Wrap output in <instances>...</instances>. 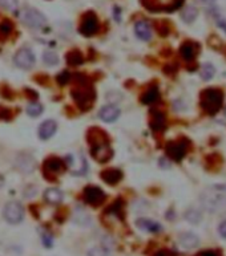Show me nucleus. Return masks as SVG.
Segmentation results:
<instances>
[{"instance_id":"1a4fd4ad","label":"nucleus","mask_w":226,"mask_h":256,"mask_svg":"<svg viewBox=\"0 0 226 256\" xmlns=\"http://www.w3.org/2000/svg\"><path fill=\"white\" fill-rule=\"evenodd\" d=\"M167 154L169 158H172L173 161H181V159L185 157L186 154V150H188V144L186 141H173L169 142L167 145Z\"/></svg>"},{"instance_id":"ddd939ff","label":"nucleus","mask_w":226,"mask_h":256,"mask_svg":"<svg viewBox=\"0 0 226 256\" xmlns=\"http://www.w3.org/2000/svg\"><path fill=\"white\" fill-rule=\"evenodd\" d=\"M135 32H136L137 37L144 41H148L152 37V28H150L149 23L145 20H138L135 24Z\"/></svg>"},{"instance_id":"2eb2a0df","label":"nucleus","mask_w":226,"mask_h":256,"mask_svg":"<svg viewBox=\"0 0 226 256\" xmlns=\"http://www.w3.org/2000/svg\"><path fill=\"white\" fill-rule=\"evenodd\" d=\"M179 242L181 244V247L186 248V250H190V248H196L200 243V239L197 238L196 235L192 234V232H185V234H181L179 238Z\"/></svg>"},{"instance_id":"dca6fc26","label":"nucleus","mask_w":226,"mask_h":256,"mask_svg":"<svg viewBox=\"0 0 226 256\" xmlns=\"http://www.w3.org/2000/svg\"><path fill=\"white\" fill-rule=\"evenodd\" d=\"M180 53L182 56V59L185 61H192L197 55V45L194 43H183L180 48Z\"/></svg>"},{"instance_id":"f03ea898","label":"nucleus","mask_w":226,"mask_h":256,"mask_svg":"<svg viewBox=\"0 0 226 256\" xmlns=\"http://www.w3.org/2000/svg\"><path fill=\"white\" fill-rule=\"evenodd\" d=\"M201 205L205 210L213 214L226 213V196L213 191H206L201 195Z\"/></svg>"},{"instance_id":"423d86ee","label":"nucleus","mask_w":226,"mask_h":256,"mask_svg":"<svg viewBox=\"0 0 226 256\" xmlns=\"http://www.w3.org/2000/svg\"><path fill=\"white\" fill-rule=\"evenodd\" d=\"M4 219L11 224H17L23 220L24 217V210L23 206L19 202H8L4 206V211H3Z\"/></svg>"},{"instance_id":"4c0bfd02","label":"nucleus","mask_w":226,"mask_h":256,"mask_svg":"<svg viewBox=\"0 0 226 256\" xmlns=\"http://www.w3.org/2000/svg\"><path fill=\"white\" fill-rule=\"evenodd\" d=\"M201 1H202L204 4H208V5H212L216 3V0H201Z\"/></svg>"},{"instance_id":"20e7f679","label":"nucleus","mask_w":226,"mask_h":256,"mask_svg":"<svg viewBox=\"0 0 226 256\" xmlns=\"http://www.w3.org/2000/svg\"><path fill=\"white\" fill-rule=\"evenodd\" d=\"M183 0H141V3L144 4L145 8L154 12H160V11H175L182 4Z\"/></svg>"},{"instance_id":"ea45409f","label":"nucleus","mask_w":226,"mask_h":256,"mask_svg":"<svg viewBox=\"0 0 226 256\" xmlns=\"http://www.w3.org/2000/svg\"><path fill=\"white\" fill-rule=\"evenodd\" d=\"M225 114H226V110H225Z\"/></svg>"},{"instance_id":"7c9ffc66","label":"nucleus","mask_w":226,"mask_h":256,"mask_svg":"<svg viewBox=\"0 0 226 256\" xmlns=\"http://www.w3.org/2000/svg\"><path fill=\"white\" fill-rule=\"evenodd\" d=\"M88 256H109V252L102 247H93L90 250Z\"/></svg>"},{"instance_id":"b1692460","label":"nucleus","mask_w":226,"mask_h":256,"mask_svg":"<svg viewBox=\"0 0 226 256\" xmlns=\"http://www.w3.org/2000/svg\"><path fill=\"white\" fill-rule=\"evenodd\" d=\"M214 73H216V69L212 64H204L202 65V68L200 71V74L201 77L204 78L205 81H208V80H212L214 76Z\"/></svg>"},{"instance_id":"4be33fe9","label":"nucleus","mask_w":226,"mask_h":256,"mask_svg":"<svg viewBox=\"0 0 226 256\" xmlns=\"http://www.w3.org/2000/svg\"><path fill=\"white\" fill-rule=\"evenodd\" d=\"M44 198H45V201L48 203H51V205H57L60 202L63 201V192L60 191L59 188H48L47 191L44 192Z\"/></svg>"},{"instance_id":"72a5a7b5","label":"nucleus","mask_w":226,"mask_h":256,"mask_svg":"<svg viewBox=\"0 0 226 256\" xmlns=\"http://www.w3.org/2000/svg\"><path fill=\"white\" fill-rule=\"evenodd\" d=\"M218 232H220V235H221L224 239H226V220H224V222L218 226Z\"/></svg>"},{"instance_id":"4468645a","label":"nucleus","mask_w":226,"mask_h":256,"mask_svg":"<svg viewBox=\"0 0 226 256\" xmlns=\"http://www.w3.org/2000/svg\"><path fill=\"white\" fill-rule=\"evenodd\" d=\"M56 130H57V125H56L55 121L47 120L40 125V128H39V136H40L42 140H48V138H51L55 134Z\"/></svg>"},{"instance_id":"c85d7f7f","label":"nucleus","mask_w":226,"mask_h":256,"mask_svg":"<svg viewBox=\"0 0 226 256\" xmlns=\"http://www.w3.org/2000/svg\"><path fill=\"white\" fill-rule=\"evenodd\" d=\"M197 17V9L194 8V7H188V8H185L183 9V12H182V19L185 20L186 23H192L194 19Z\"/></svg>"},{"instance_id":"0eeeda50","label":"nucleus","mask_w":226,"mask_h":256,"mask_svg":"<svg viewBox=\"0 0 226 256\" xmlns=\"http://www.w3.org/2000/svg\"><path fill=\"white\" fill-rule=\"evenodd\" d=\"M81 35L84 36H93L94 34H97L98 31V20L97 16L93 12H88L83 16L81 20L80 28H79Z\"/></svg>"},{"instance_id":"a878e982","label":"nucleus","mask_w":226,"mask_h":256,"mask_svg":"<svg viewBox=\"0 0 226 256\" xmlns=\"http://www.w3.org/2000/svg\"><path fill=\"white\" fill-rule=\"evenodd\" d=\"M185 219L188 220V222L193 223V224H197V223L201 222V219H202V215H201L200 211H197V210H189L185 213Z\"/></svg>"},{"instance_id":"2f4dec72","label":"nucleus","mask_w":226,"mask_h":256,"mask_svg":"<svg viewBox=\"0 0 226 256\" xmlns=\"http://www.w3.org/2000/svg\"><path fill=\"white\" fill-rule=\"evenodd\" d=\"M69 78H71V76H69V73L65 71V72L60 73L59 77H57V81H59L60 85H64V84H67V82L69 81Z\"/></svg>"},{"instance_id":"f257e3e1","label":"nucleus","mask_w":226,"mask_h":256,"mask_svg":"<svg viewBox=\"0 0 226 256\" xmlns=\"http://www.w3.org/2000/svg\"><path fill=\"white\" fill-rule=\"evenodd\" d=\"M222 103H224V93L220 89L209 88L205 89L201 94V108L210 115H214L220 111Z\"/></svg>"},{"instance_id":"c756f323","label":"nucleus","mask_w":226,"mask_h":256,"mask_svg":"<svg viewBox=\"0 0 226 256\" xmlns=\"http://www.w3.org/2000/svg\"><path fill=\"white\" fill-rule=\"evenodd\" d=\"M0 5L4 7L9 11H16L17 9V0H0Z\"/></svg>"},{"instance_id":"5701e85b","label":"nucleus","mask_w":226,"mask_h":256,"mask_svg":"<svg viewBox=\"0 0 226 256\" xmlns=\"http://www.w3.org/2000/svg\"><path fill=\"white\" fill-rule=\"evenodd\" d=\"M158 97H160V93H158L157 86H150L149 89L142 94L141 101H142V104H145V105H150V104L156 103L158 100Z\"/></svg>"},{"instance_id":"6e6552de","label":"nucleus","mask_w":226,"mask_h":256,"mask_svg":"<svg viewBox=\"0 0 226 256\" xmlns=\"http://www.w3.org/2000/svg\"><path fill=\"white\" fill-rule=\"evenodd\" d=\"M13 63L17 68L30 69L35 64V56L28 48H22L16 52V55L13 57Z\"/></svg>"},{"instance_id":"f8f14e48","label":"nucleus","mask_w":226,"mask_h":256,"mask_svg":"<svg viewBox=\"0 0 226 256\" xmlns=\"http://www.w3.org/2000/svg\"><path fill=\"white\" fill-rule=\"evenodd\" d=\"M120 109L116 105H105L101 108V110L98 111V117L101 118L104 122H113L119 118Z\"/></svg>"},{"instance_id":"58836bf2","label":"nucleus","mask_w":226,"mask_h":256,"mask_svg":"<svg viewBox=\"0 0 226 256\" xmlns=\"http://www.w3.org/2000/svg\"><path fill=\"white\" fill-rule=\"evenodd\" d=\"M3 183H4V178H3V177L0 175V186H1Z\"/></svg>"},{"instance_id":"9b49d317","label":"nucleus","mask_w":226,"mask_h":256,"mask_svg":"<svg viewBox=\"0 0 226 256\" xmlns=\"http://www.w3.org/2000/svg\"><path fill=\"white\" fill-rule=\"evenodd\" d=\"M93 90L87 89V86H83V88H76L73 89V98L76 100L80 107L88 108L93 100Z\"/></svg>"},{"instance_id":"7ed1b4c3","label":"nucleus","mask_w":226,"mask_h":256,"mask_svg":"<svg viewBox=\"0 0 226 256\" xmlns=\"http://www.w3.org/2000/svg\"><path fill=\"white\" fill-rule=\"evenodd\" d=\"M94 140H96V142H90L92 155L100 162H105V161L111 158L112 155V150L109 147L107 138L102 134V136H94Z\"/></svg>"},{"instance_id":"39448f33","label":"nucleus","mask_w":226,"mask_h":256,"mask_svg":"<svg viewBox=\"0 0 226 256\" xmlns=\"http://www.w3.org/2000/svg\"><path fill=\"white\" fill-rule=\"evenodd\" d=\"M20 17H22L23 23L26 26L31 27V28H40V27H43L45 24V22H47L43 13L39 12L38 9L35 8L23 9Z\"/></svg>"},{"instance_id":"473e14b6","label":"nucleus","mask_w":226,"mask_h":256,"mask_svg":"<svg viewBox=\"0 0 226 256\" xmlns=\"http://www.w3.org/2000/svg\"><path fill=\"white\" fill-rule=\"evenodd\" d=\"M12 31V26L9 24V22H4L0 24V32L4 35H8Z\"/></svg>"},{"instance_id":"f704fd0d","label":"nucleus","mask_w":226,"mask_h":256,"mask_svg":"<svg viewBox=\"0 0 226 256\" xmlns=\"http://www.w3.org/2000/svg\"><path fill=\"white\" fill-rule=\"evenodd\" d=\"M43 244H45L47 247L52 246V236L51 235H43Z\"/></svg>"},{"instance_id":"6ab92c4d","label":"nucleus","mask_w":226,"mask_h":256,"mask_svg":"<svg viewBox=\"0 0 226 256\" xmlns=\"http://www.w3.org/2000/svg\"><path fill=\"white\" fill-rule=\"evenodd\" d=\"M137 227H140L141 230H145L148 232H160L162 230V227L160 223L150 220V219H138L137 220Z\"/></svg>"},{"instance_id":"e433bc0d","label":"nucleus","mask_w":226,"mask_h":256,"mask_svg":"<svg viewBox=\"0 0 226 256\" xmlns=\"http://www.w3.org/2000/svg\"><path fill=\"white\" fill-rule=\"evenodd\" d=\"M196 256H218L214 251H202L200 254H197Z\"/></svg>"},{"instance_id":"412c9836","label":"nucleus","mask_w":226,"mask_h":256,"mask_svg":"<svg viewBox=\"0 0 226 256\" xmlns=\"http://www.w3.org/2000/svg\"><path fill=\"white\" fill-rule=\"evenodd\" d=\"M16 166L24 173H31L35 169V161L30 155H20L16 161Z\"/></svg>"},{"instance_id":"f3484780","label":"nucleus","mask_w":226,"mask_h":256,"mask_svg":"<svg viewBox=\"0 0 226 256\" xmlns=\"http://www.w3.org/2000/svg\"><path fill=\"white\" fill-rule=\"evenodd\" d=\"M165 115L162 114L161 111H153L152 117H150V128L153 129L154 132H161L165 129Z\"/></svg>"},{"instance_id":"bb28decb","label":"nucleus","mask_w":226,"mask_h":256,"mask_svg":"<svg viewBox=\"0 0 226 256\" xmlns=\"http://www.w3.org/2000/svg\"><path fill=\"white\" fill-rule=\"evenodd\" d=\"M43 61L47 65L52 67V65H56L57 63H59V57H57V55H56L55 52L47 51V52H44Z\"/></svg>"},{"instance_id":"c9c22d12","label":"nucleus","mask_w":226,"mask_h":256,"mask_svg":"<svg viewBox=\"0 0 226 256\" xmlns=\"http://www.w3.org/2000/svg\"><path fill=\"white\" fill-rule=\"evenodd\" d=\"M217 24L220 27H221L222 30H224L226 32V22H225V20H224V19H222V17L217 16Z\"/></svg>"},{"instance_id":"393cba45","label":"nucleus","mask_w":226,"mask_h":256,"mask_svg":"<svg viewBox=\"0 0 226 256\" xmlns=\"http://www.w3.org/2000/svg\"><path fill=\"white\" fill-rule=\"evenodd\" d=\"M67 61L71 65H80L83 64L84 59H83V55L79 51H71L67 55Z\"/></svg>"},{"instance_id":"aec40b11","label":"nucleus","mask_w":226,"mask_h":256,"mask_svg":"<svg viewBox=\"0 0 226 256\" xmlns=\"http://www.w3.org/2000/svg\"><path fill=\"white\" fill-rule=\"evenodd\" d=\"M63 167H64L63 161L59 158H55V157L48 158L47 161L44 162V170L48 171V173H52V174H56V173L61 171L63 170Z\"/></svg>"},{"instance_id":"cd10ccee","label":"nucleus","mask_w":226,"mask_h":256,"mask_svg":"<svg viewBox=\"0 0 226 256\" xmlns=\"http://www.w3.org/2000/svg\"><path fill=\"white\" fill-rule=\"evenodd\" d=\"M27 113H28V115H31V117H39V115L43 113V107L39 103H32L27 108Z\"/></svg>"},{"instance_id":"a211bd4d","label":"nucleus","mask_w":226,"mask_h":256,"mask_svg":"<svg viewBox=\"0 0 226 256\" xmlns=\"http://www.w3.org/2000/svg\"><path fill=\"white\" fill-rule=\"evenodd\" d=\"M101 178L107 183L109 184H116L119 183L121 178H123V173L117 169H109V170H105L101 173Z\"/></svg>"},{"instance_id":"9d476101","label":"nucleus","mask_w":226,"mask_h":256,"mask_svg":"<svg viewBox=\"0 0 226 256\" xmlns=\"http://www.w3.org/2000/svg\"><path fill=\"white\" fill-rule=\"evenodd\" d=\"M84 199L88 205L98 206L105 201V194L100 187L96 186H88L84 190Z\"/></svg>"}]
</instances>
